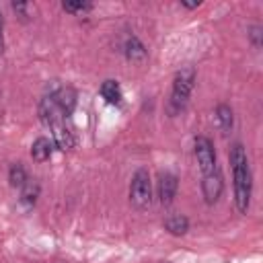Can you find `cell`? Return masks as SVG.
<instances>
[{"instance_id": "1", "label": "cell", "mask_w": 263, "mask_h": 263, "mask_svg": "<svg viewBox=\"0 0 263 263\" xmlns=\"http://www.w3.org/2000/svg\"><path fill=\"white\" fill-rule=\"evenodd\" d=\"M230 162L234 171V201L240 214H247L249 203H251V191H253V179L249 171V160L247 152L240 144H234L230 148Z\"/></svg>"}, {"instance_id": "2", "label": "cell", "mask_w": 263, "mask_h": 263, "mask_svg": "<svg viewBox=\"0 0 263 263\" xmlns=\"http://www.w3.org/2000/svg\"><path fill=\"white\" fill-rule=\"evenodd\" d=\"M39 115H41V121L51 129V136H53V142L60 150H70L74 148V134L72 129L66 125V115L62 113V109L55 105L53 97H45L41 99V105H39Z\"/></svg>"}, {"instance_id": "3", "label": "cell", "mask_w": 263, "mask_h": 263, "mask_svg": "<svg viewBox=\"0 0 263 263\" xmlns=\"http://www.w3.org/2000/svg\"><path fill=\"white\" fill-rule=\"evenodd\" d=\"M193 84H195V70L191 66L183 68L177 72L175 76V82H173V95H171V103H168V109H171V115H175L177 111H181L189 97H191V90H193Z\"/></svg>"}, {"instance_id": "4", "label": "cell", "mask_w": 263, "mask_h": 263, "mask_svg": "<svg viewBox=\"0 0 263 263\" xmlns=\"http://www.w3.org/2000/svg\"><path fill=\"white\" fill-rule=\"evenodd\" d=\"M129 199L138 210H144L152 201V189H150V175L146 168L136 171L132 185H129Z\"/></svg>"}, {"instance_id": "5", "label": "cell", "mask_w": 263, "mask_h": 263, "mask_svg": "<svg viewBox=\"0 0 263 263\" xmlns=\"http://www.w3.org/2000/svg\"><path fill=\"white\" fill-rule=\"evenodd\" d=\"M195 156H197V164H199V171L201 175H208L212 171H216V152H214V146L208 138L199 136L195 138Z\"/></svg>"}, {"instance_id": "6", "label": "cell", "mask_w": 263, "mask_h": 263, "mask_svg": "<svg viewBox=\"0 0 263 263\" xmlns=\"http://www.w3.org/2000/svg\"><path fill=\"white\" fill-rule=\"evenodd\" d=\"M222 189H224V181H222V175L220 171H212L208 175H203V181H201V193H203V199L205 203H216L222 195Z\"/></svg>"}, {"instance_id": "7", "label": "cell", "mask_w": 263, "mask_h": 263, "mask_svg": "<svg viewBox=\"0 0 263 263\" xmlns=\"http://www.w3.org/2000/svg\"><path fill=\"white\" fill-rule=\"evenodd\" d=\"M177 177L173 173H162L158 177V199L162 205H168L177 195Z\"/></svg>"}, {"instance_id": "8", "label": "cell", "mask_w": 263, "mask_h": 263, "mask_svg": "<svg viewBox=\"0 0 263 263\" xmlns=\"http://www.w3.org/2000/svg\"><path fill=\"white\" fill-rule=\"evenodd\" d=\"M51 97H53L55 105L62 109V113H64L66 117L74 111V107H76V92H74V88H70V86H62V88H58Z\"/></svg>"}, {"instance_id": "9", "label": "cell", "mask_w": 263, "mask_h": 263, "mask_svg": "<svg viewBox=\"0 0 263 263\" xmlns=\"http://www.w3.org/2000/svg\"><path fill=\"white\" fill-rule=\"evenodd\" d=\"M51 150H53V144L47 138H37L33 142V146H31V156L37 162H45L51 156Z\"/></svg>"}, {"instance_id": "10", "label": "cell", "mask_w": 263, "mask_h": 263, "mask_svg": "<svg viewBox=\"0 0 263 263\" xmlns=\"http://www.w3.org/2000/svg\"><path fill=\"white\" fill-rule=\"evenodd\" d=\"M101 95L109 105H119L121 103V88L117 80H105L101 84Z\"/></svg>"}, {"instance_id": "11", "label": "cell", "mask_w": 263, "mask_h": 263, "mask_svg": "<svg viewBox=\"0 0 263 263\" xmlns=\"http://www.w3.org/2000/svg\"><path fill=\"white\" fill-rule=\"evenodd\" d=\"M216 119H218V125L222 129V134H230L232 125H234V115H232V109L228 105H218L216 109Z\"/></svg>"}, {"instance_id": "12", "label": "cell", "mask_w": 263, "mask_h": 263, "mask_svg": "<svg viewBox=\"0 0 263 263\" xmlns=\"http://www.w3.org/2000/svg\"><path fill=\"white\" fill-rule=\"evenodd\" d=\"M125 55L132 62H142L146 58V49H144V45H142V41L138 37H129L125 41Z\"/></svg>"}, {"instance_id": "13", "label": "cell", "mask_w": 263, "mask_h": 263, "mask_svg": "<svg viewBox=\"0 0 263 263\" xmlns=\"http://www.w3.org/2000/svg\"><path fill=\"white\" fill-rule=\"evenodd\" d=\"M164 228H166L171 234H175V236H181V234H185V232H187V228H189V220H187L185 216L177 214V216H171V218H166V222H164Z\"/></svg>"}, {"instance_id": "14", "label": "cell", "mask_w": 263, "mask_h": 263, "mask_svg": "<svg viewBox=\"0 0 263 263\" xmlns=\"http://www.w3.org/2000/svg\"><path fill=\"white\" fill-rule=\"evenodd\" d=\"M37 197H39V185L35 181H27L25 187H23V191H21V203L25 208H33L35 201H37Z\"/></svg>"}, {"instance_id": "15", "label": "cell", "mask_w": 263, "mask_h": 263, "mask_svg": "<svg viewBox=\"0 0 263 263\" xmlns=\"http://www.w3.org/2000/svg\"><path fill=\"white\" fill-rule=\"evenodd\" d=\"M8 181H10V185H12V187H21V189H23V187H25V183L29 181V179H27V173H25V168H23L18 162L10 166V173H8Z\"/></svg>"}, {"instance_id": "16", "label": "cell", "mask_w": 263, "mask_h": 263, "mask_svg": "<svg viewBox=\"0 0 263 263\" xmlns=\"http://www.w3.org/2000/svg\"><path fill=\"white\" fill-rule=\"evenodd\" d=\"M62 8L66 12H80L82 14V12H88L92 8V4L90 2H64Z\"/></svg>"}, {"instance_id": "17", "label": "cell", "mask_w": 263, "mask_h": 263, "mask_svg": "<svg viewBox=\"0 0 263 263\" xmlns=\"http://www.w3.org/2000/svg\"><path fill=\"white\" fill-rule=\"evenodd\" d=\"M259 35H261V29H259V27H253V29H251V37H253V41H255V45H257V47L261 45Z\"/></svg>"}, {"instance_id": "18", "label": "cell", "mask_w": 263, "mask_h": 263, "mask_svg": "<svg viewBox=\"0 0 263 263\" xmlns=\"http://www.w3.org/2000/svg\"><path fill=\"white\" fill-rule=\"evenodd\" d=\"M2 29H4V23H2V14H0V53L4 51V37H2Z\"/></svg>"}]
</instances>
